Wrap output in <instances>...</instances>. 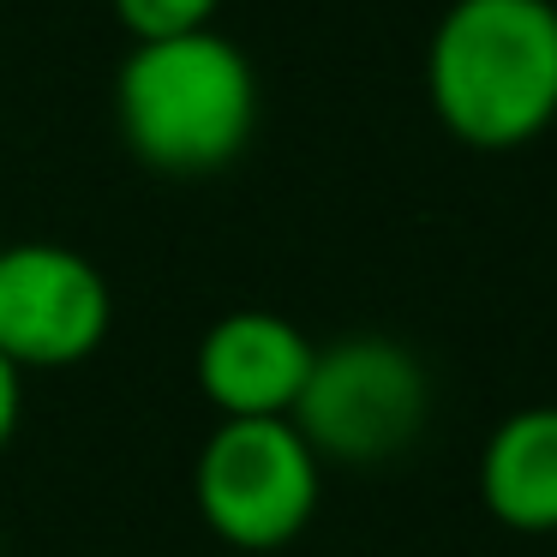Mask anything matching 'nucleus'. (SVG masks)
<instances>
[{
    "label": "nucleus",
    "instance_id": "nucleus-1",
    "mask_svg": "<svg viewBox=\"0 0 557 557\" xmlns=\"http://www.w3.org/2000/svg\"><path fill=\"white\" fill-rule=\"evenodd\" d=\"M432 109L461 145L516 150L557 121L552 0H456L425 54Z\"/></svg>",
    "mask_w": 557,
    "mask_h": 557
},
{
    "label": "nucleus",
    "instance_id": "nucleus-2",
    "mask_svg": "<svg viewBox=\"0 0 557 557\" xmlns=\"http://www.w3.org/2000/svg\"><path fill=\"white\" fill-rule=\"evenodd\" d=\"M121 138L157 174H216L246 150L258 85L246 54L216 30L138 42L114 85Z\"/></svg>",
    "mask_w": 557,
    "mask_h": 557
},
{
    "label": "nucleus",
    "instance_id": "nucleus-3",
    "mask_svg": "<svg viewBox=\"0 0 557 557\" xmlns=\"http://www.w3.org/2000/svg\"><path fill=\"white\" fill-rule=\"evenodd\" d=\"M324 497V461L294 420H216L193 456L198 521L228 552H282Z\"/></svg>",
    "mask_w": 557,
    "mask_h": 557
},
{
    "label": "nucleus",
    "instance_id": "nucleus-4",
    "mask_svg": "<svg viewBox=\"0 0 557 557\" xmlns=\"http://www.w3.org/2000/svg\"><path fill=\"white\" fill-rule=\"evenodd\" d=\"M288 420L306 432L324 468H377L425 432L432 377L396 336H342L312 354V377Z\"/></svg>",
    "mask_w": 557,
    "mask_h": 557
},
{
    "label": "nucleus",
    "instance_id": "nucleus-5",
    "mask_svg": "<svg viewBox=\"0 0 557 557\" xmlns=\"http://www.w3.org/2000/svg\"><path fill=\"white\" fill-rule=\"evenodd\" d=\"M114 324L109 276L54 240L0 246V354L18 372H73L97 360Z\"/></svg>",
    "mask_w": 557,
    "mask_h": 557
},
{
    "label": "nucleus",
    "instance_id": "nucleus-6",
    "mask_svg": "<svg viewBox=\"0 0 557 557\" xmlns=\"http://www.w3.org/2000/svg\"><path fill=\"white\" fill-rule=\"evenodd\" d=\"M312 342L282 312H222L198 336L193 377L216 420H288L312 377Z\"/></svg>",
    "mask_w": 557,
    "mask_h": 557
},
{
    "label": "nucleus",
    "instance_id": "nucleus-7",
    "mask_svg": "<svg viewBox=\"0 0 557 557\" xmlns=\"http://www.w3.org/2000/svg\"><path fill=\"white\" fill-rule=\"evenodd\" d=\"M480 504L509 533H557V401L492 425L480 449Z\"/></svg>",
    "mask_w": 557,
    "mask_h": 557
},
{
    "label": "nucleus",
    "instance_id": "nucleus-8",
    "mask_svg": "<svg viewBox=\"0 0 557 557\" xmlns=\"http://www.w3.org/2000/svg\"><path fill=\"white\" fill-rule=\"evenodd\" d=\"M222 0H114L121 25L133 30L138 42H162V37H193V30H210Z\"/></svg>",
    "mask_w": 557,
    "mask_h": 557
},
{
    "label": "nucleus",
    "instance_id": "nucleus-9",
    "mask_svg": "<svg viewBox=\"0 0 557 557\" xmlns=\"http://www.w3.org/2000/svg\"><path fill=\"white\" fill-rule=\"evenodd\" d=\"M18 420H25V372L0 354V456L18 437Z\"/></svg>",
    "mask_w": 557,
    "mask_h": 557
}]
</instances>
